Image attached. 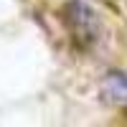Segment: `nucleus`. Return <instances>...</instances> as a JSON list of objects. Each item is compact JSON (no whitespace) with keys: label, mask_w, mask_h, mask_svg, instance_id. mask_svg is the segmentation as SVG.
Returning a JSON list of instances; mask_svg holds the SVG:
<instances>
[{"label":"nucleus","mask_w":127,"mask_h":127,"mask_svg":"<svg viewBox=\"0 0 127 127\" xmlns=\"http://www.w3.org/2000/svg\"><path fill=\"white\" fill-rule=\"evenodd\" d=\"M64 20L71 31V36L76 38L79 46H92L94 41L99 38L102 33V23H99V15L94 13V8L84 0H69L66 8H64Z\"/></svg>","instance_id":"1"},{"label":"nucleus","mask_w":127,"mask_h":127,"mask_svg":"<svg viewBox=\"0 0 127 127\" xmlns=\"http://www.w3.org/2000/svg\"><path fill=\"white\" fill-rule=\"evenodd\" d=\"M102 94L112 104L127 107V74L122 71H109L102 81Z\"/></svg>","instance_id":"2"}]
</instances>
